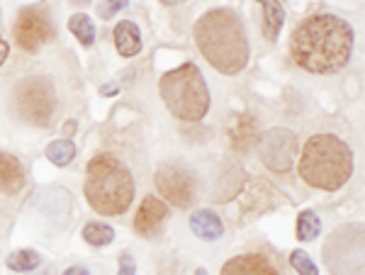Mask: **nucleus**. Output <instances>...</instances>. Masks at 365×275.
Here are the masks:
<instances>
[{"label":"nucleus","mask_w":365,"mask_h":275,"mask_svg":"<svg viewBox=\"0 0 365 275\" xmlns=\"http://www.w3.org/2000/svg\"><path fill=\"white\" fill-rule=\"evenodd\" d=\"M353 27L336 15H312L290 39L292 58L309 73H336L353 56Z\"/></svg>","instance_id":"1"},{"label":"nucleus","mask_w":365,"mask_h":275,"mask_svg":"<svg viewBox=\"0 0 365 275\" xmlns=\"http://www.w3.org/2000/svg\"><path fill=\"white\" fill-rule=\"evenodd\" d=\"M195 44L202 56L225 76H237L249 63V39L239 15L229 8H215L195 22Z\"/></svg>","instance_id":"2"},{"label":"nucleus","mask_w":365,"mask_h":275,"mask_svg":"<svg viewBox=\"0 0 365 275\" xmlns=\"http://www.w3.org/2000/svg\"><path fill=\"white\" fill-rule=\"evenodd\" d=\"M299 175L317 190L334 192L344 188L353 175V151L334 134H314L302 146Z\"/></svg>","instance_id":"3"},{"label":"nucleus","mask_w":365,"mask_h":275,"mask_svg":"<svg viewBox=\"0 0 365 275\" xmlns=\"http://www.w3.org/2000/svg\"><path fill=\"white\" fill-rule=\"evenodd\" d=\"M86 200L98 214H125L134 200V178L113 154H98L86 171Z\"/></svg>","instance_id":"4"},{"label":"nucleus","mask_w":365,"mask_h":275,"mask_svg":"<svg viewBox=\"0 0 365 275\" xmlns=\"http://www.w3.org/2000/svg\"><path fill=\"white\" fill-rule=\"evenodd\" d=\"M158 93L175 120L197 122L210 110L207 83L195 63H182V66L168 71L158 83Z\"/></svg>","instance_id":"5"},{"label":"nucleus","mask_w":365,"mask_h":275,"mask_svg":"<svg viewBox=\"0 0 365 275\" xmlns=\"http://www.w3.org/2000/svg\"><path fill=\"white\" fill-rule=\"evenodd\" d=\"M324 263L334 275H365V227L341 224L324 244Z\"/></svg>","instance_id":"6"},{"label":"nucleus","mask_w":365,"mask_h":275,"mask_svg":"<svg viewBox=\"0 0 365 275\" xmlns=\"http://www.w3.org/2000/svg\"><path fill=\"white\" fill-rule=\"evenodd\" d=\"M15 113L34 127H49L56 115V90L51 81L32 76L15 85Z\"/></svg>","instance_id":"7"},{"label":"nucleus","mask_w":365,"mask_h":275,"mask_svg":"<svg viewBox=\"0 0 365 275\" xmlns=\"http://www.w3.org/2000/svg\"><path fill=\"white\" fill-rule=\"evenodd\" d=\"M297 156V137L285 127H275L258 139V159L273 173H287Z\"/></svg>","instance_id":"8"},{"label":"nucleus","mask_w":365,"mask_h":275,"mask_svg":"<svg viewBox=\"0 0 365 275\" xmlns=\"http://www.w3.org/2000/svg\"><path fill=\"white\" fill-rule=\"evenodd\" d=\"M15 39L25 51H37L39 46L54 39V25L51 17L42 5H29L22 8L15 22Z\"/></svg>","instance_id":"9"},{"label":"nucleus","mask_w":365,"mask_h":275,"mask_svg":"<svg viewBox=\"0 0 365 275\" xmlns=\"http://www.w3.org/2000/svg\"><path fill=\"white\" fill-rule=\"evenodd\" d=\"M156 188L175 207H190L195 200V178L182 166H161L156 171Z\"/></svg>","instance_id":"10"},{"label":"nucleus","mask_w":365,"mask_h":275,"mask_svg":"<svg viewBox=\"0 0 365 275\" xmlns=\"http://www.w3.org/2000/svg\"><path fill=\"white\" fill-rule=\"evenodd\" d=\"M168 217V207L158 197H144V202L139 204L137 217H134V229L141 237H154L158 227L163 224V219Z\"/></svg>","instance_id":"11"},{"label":"nucleus","mask_w":365,"mask_h":275,"mask_svg":"<svg viewBox=\"0 0 365 275\" xmlns=\"http://www.w3.org/2000/svg\"><path fill=\"white\" fill-rule=\"evenodd\" d=\"M222 275H280L266 256L241 254L222 266Z\"/></svg>","instance_id":"12"},{"label":"nucleus","mask_w":365,"mask_h":275,"mask_svg":"<svg viewBox=\"0 0 365 275\" xmlns=\"http://www.w3.org/2000/svg\"><path fill=\"white\" fill-rule=\"evenodd\" d=\"M25 188V168L8 151H0V192L15 195Z\"/></svg>","instance_id":"13"},{"label":"nucleus","mask_w":365,"mask_h":275,"mask_svg":"<svg viewBox=\"0 0 365 275\" xmlns=\"http://www.w3.org/2000/svg\"><path fill=\"white\" fill-rule=\"evenodd\" d=\"M190 229L202 242H217L225 234V224H222L220 214H215L212 209H195L190 214Z\"/></svg>","instance_id":"14"},{"label":"nucleus","mask_w":365,"mask_h":275,"mask_svg":"<svg viewBox=\"0 0 365 275\" xmlns=\"http://www.w3.org/2000/svg\"><path fill=\"white\" fill-rule=\"evenodd\" d=\"M115 46L125 58H132L137 56L141 51V34H139V27L134 25L132 20H125V22H117L115 25Z\"/></svg>","instance_id":"15"},{"label":"nucleus","mask_w":365,"mask_h":275,"mask_svg":"<svg viewBox=\"0 0 365 275\" xmlns=\"http://www.w3.org/2000/svg\"><path fill=\"white\" fill-rule=\"evenodd\" d=\"M263 8V34L268 42H275L280 37L282 22H285V10H282L280 0H258Z\"/></svg>","instance_id":"16"},{"label":"nucleus","mask_w":365,"mask_h":275,"mask_svg":"<svg viewBox=\"0 0 365 275\" xmlns=\"http://www.w3.org/2000/svg\"><path fill=\"white\" fill-rule=\"evenodd\" d=\"M229 137H232L234 149H239V151L249 149L253 137H256V125H253L251 117H237V120L232 122V132H229Z\"/></svg>","instance_id":"17"},{"label":"nucleus","mask_w":365,"mask_h":275,"mask_svg":"<svg viewBox=\"0 0 365 275\" xmlns=\"http://www.w3.org/2000/svg\"><path fill=\"white\" fill-rule=\"evenodd\" d=\"M46 159L58 168L68 166V163L76 159V144L71 142V139H56V142H51L46 146Z\"/></svg>","instance_id":"18"},{"label":"nucleus","mask_w":365,"mask_h":275,"mask_svg":"<svg viewBox=\"0 0 365 275\" xmlns=\"http://www.w3.org/2000/svg\"><path fill=\"white\" fill-rule=\"evenodd\" d=\"M5 263H8V268L15 273H29L42 263V256L32 249H20V251H15V254H10Z\"/></svg>","instance_id":"19"},{"label":"nucleus","mask_w":365,"mask_h":275,"mask_svg":"<svg viewBox=\"0 0 365 275\" xmlns=\"http://www.w3.org/2000/svg\"><path fill=\"white\" fill-rule=\"evenodd\" d=\"M322 234V219L317 217V212L312 209H304L297 217V239L299 242H314Z\"/></svg>","instance_id":"20"},{"label":"nucleus","mask_w":365,"mask_h":275,"mask_svg":"<svg viewBox=\"0 0 365 275\" xmlns=\"http://www.w3.org/2000/svg\"><path fill=\"white\" fill-rule=\"evenodd\" d=\"M68 29L76 34V37H78V42L83 46H91L93 42H96V22H93L91 17L83 15V13L71 17Z\"/></svg>","instance_id":"21"},{"label":"nucleus","mask_w":365,"mask_h":275,"mask_svg":"<svg viewBox=\"0 0 365 275\" xmlns=\"http://www.w3.org/2000/svg\"><path fill=\"white\" fill-rule=\"evenodd\" d=\"M83 239L91 247H108L115 239V229L110 224H103V222H91V224L83 227Z\"/></svg>","instance_id":"22"},{"label":"nucleus","mask_w":365,"mask_h":275,"mask_svg":"<svg viewBox=\"0 0 365 275\" xmlns=\"http://www.w3.org/2000/svg\"><path fill=\"white\" fill-rule=\"evenodd\" d=\"M290 266L295 268L299 275H319V268L314 266V261H312L304 251H292V254H290Z\"/></svg>","instance_id":"23"},{"label":"nucleus","mask_w":365,"mask_h":275,"mask_svg":"<svg viewBox=\"0 0 365 275\" xmlns=\"http://www.w3.org/2000/svg\"><path fill=\"white\" fill-rule=\"evenodd\" d=\"M127 3H129V0H105V3L100 5V15H103V17H113L115 13L125 10Z\"/></svg>","instance_id":"24"},{"label":"nucleus","mask_w":365,"mask_h":275,"mask_svg":"<svg viewBox=\"0 0 365 275\" xmlns=\"http://www.w3.org/2000/svg\"><path fill=\"white\" fill-rule=\"evenodd\" d=\"M117 275H137V263L132 261V256H122L120 259V271H117Z\"/></svg>","instance_id":"25"},{"label":"nucleus","mask_w":365,"mask_h":275,"mask_svg":"<svg viewBox=\"0 0 365 275\" xmlns=\"http://www.w3.org/2000/svg\"><path fill=\"white\" fill-rule=\"evenodd\" d=\"M8 54H10V46H8V42H5L3 37H0V66L5 63V58H8Z\"/></svg>","instance_id":"26"},{"label":"nucleus","mask_w":365,"mask_h":275,"mask_svg":"<svg viewBox=\"0 0 365 275\" xmlns=\"http://www.w3.org/2000/svg\"><path fill=\"white\" fill-rule=\"evenodd\" d=\"M100 93H103V95H117V93H120V85H103Z\"/></svg>","instance_id":"27"},{"label":"nucleus","mask_w":365,"mask_h":275,"mask_svg":"<svg viewBox=\"0 0 365 275\" xmlns=\"http://www.w3.org/2000/svg\"><path fill=\"white\" fill-rule=\"evenodd\" d=\"M63 275H91V273H88L86 268H81V266H73V268H68Z\"/></svg>","instance_id":"28"},{"label":"nucleus","mask_w":365,"mask_h":275,"mask_svg":"<svg viewBox=\"0 0 365 275\" xmlns=\"http://www.w3.org/2000/svg\"><path fill=\"white\" fill-rule=\"evenodd\" d=\"M158 3H163V5H180V3H185V0H158Z\"/></svg>","instance_id":"29"},{"label":"nucleus","mask_w":365,"mask_h":275,"mask_svg":"<svg viewBox=\"0 0 365 275\" xmlns=\"http://www.w3.org/2000/svg\"><path fill=\"white\" fill-rule=\"evenodd\" d=\"M73 3H81V5H88L91 0H73Z\"/></svg>","instance_id":"30"},{"label":"nucleus","mask_w":365,"mask_h":275,"mask_svg":"<svg viewBox=\"0 0 365 275\" xmlns=\"http://www.w3.org/2000/svg\"><path fill=\"white\" fill-rule=\"evenodd\" d=\"M195 275H207V271H205V268H200V271H197Z\"/></svg>","instance_id":"31"}]
</instances>
